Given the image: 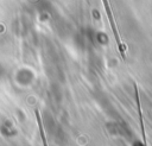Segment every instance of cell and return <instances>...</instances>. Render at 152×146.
<instances>
[{"label":"cell","instance_id":"obj_1","mask_svg":"<svg viewBox=\"0 0 152 146\" xmlns=\"http://www.w3.org/2000/svg\"><path fill=\"white\" fill-rule=\"evenodd\" d=\"M103 1V5H104V9H106V13H107V18L110 23V26H112V30H113V33H114V37H115V40H116V44H118V47H119V51L121 53V57L125 58V47L120 40V36H119V32L116 30V26H115V23H114V19H113V14H112V9L109 7V2L108 0H102Z\"/></svg>","mask_w":152,"mask_h":146},{"label":"cell","instance_id":"obj_2","mask_svg":"<svg viewBox=\"0 0 152 146\" xmlns=\"http://www.w3.org/2000/svg\"><path fill=\"white\" fill-rule=\"evenodd\" d=\"M34 113H36V119H37L38 128H39V134H40V138H42V141H43V146H48V141H46V138H45V131H44V127H43V122H42L40 114H39L38 109H36Z\"/></svg>","mask_w":152,"mask_h":146}]
</instances>
